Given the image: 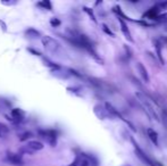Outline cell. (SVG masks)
I'll list each match as a JSON object with an SVG mask.
<instances>
[{"mask_svg": "<svg viewBox=\"0 0 167 166\" xmlns=\"http://www.w3.org/2000/svg\"><path fill=\"white\" fill-rule=\"evenodd\" d=\"M4 5H8V6H10V5H15L16 4V1H1Z\"/></svg>", "mask_w": 167, "mask_h": 166, "instance_id": "d6986e66", "label": "cell"}, {"mask_svg": "<svg viewBox=\"0 0 167 166\" xmlns=\"http://www.w3.org/2000/svg\"><path fill=\"white\" fill-rule=\"evenodd\" d=\"M1 137H4V136H2V133H1V131H0V138Z\"/></svg>", "mask_w": 167, "mask_h": 166, "instance_id": "cb8c5ba5", "label": "cell"}, {"mask_svg": "<svg viewBox=\"0 0 167 166\" xmlns=\"http://www.w3.org/2000/svg\"><path fill=\"white\" fill-rule=\"evenodd\" d=\"M25 36L30 38V39H38V38H40L41 36V33L39 32V31H36L35 29H27L25 31Z\"/></svg>", "mask_w": 167, "mask_h": 166, "instance_id": "8fae6325", "label": "cell"}, {"mask_svg": "<svg viewBox=\"0 0 167 166\" xmlns=\"http://www.w3.org/2000/svg\"><path fill=\"white\" fill-rule=\"evenodd\" d=\"M137 67H138L139 74H140V76H141V79L143 80L145 83H148V82H149V73L147 71V68H145L141 63H138Z\"/></svg>", "mask_w": 167, "mask_h": 166, "instance_id": "9c48e42d", "label": "cell"}, {"mask_svg": "<svg viewBox=\"0 0 167 166\" xmlns=\"http://www.w3.org/2000/svg\"><path fill=\"white\" fill-rule=\"evenodd\" d=\"M118 21H119V24H121V30H122V33L124 34L125 39H126L127 41H130V42H133V39H132L131 33H130V30H129L127 24L124 22L123 18H119Z\"/></svg>", "mask_w": 167, "mask_h": 166, "instance_id": "52a82bcc", "label": "cell"}, {"mask_svg": "<svg viewBox=\"0 0 167 166\" xmlns=\"http://www.w3.org/2000/svg\"><path fill=\"white\" fill-rule=\"evenodd\" d=\"M0 131H1L2 136H6V134H8V132H9V129H8L7 125H5V124L0 123Z\"/></svg>", "mask_w": 167, "mask_h": 166, "instance_id": "9a60e30c", "label": "cell"}, {"mask_svg": "<svg viewBox=\"0 0 167 166\" xmlns=\"http://www.w3.org/2000/svg\"><path fill=\"white\" fill-rule=\"evenodd\" d=\"M135 96H137L138 100L141 102L142 107L145 108V113L150 116L151 118H153L155 121H159L158 114H157V112H156V109H155V106H153L151 99H150V98H149L147 94H142V92H137V94H135Z\"/></svg>", "mask_w": 167, "mask_h": 166, "instance_id": "6da1fadb", "label": "cell"}, {"mask_svg": "<svg viewBox=\"0 0 167 166\" xmlns=\"http://www.w3.org/2000/svg\"><path fill=\"white\" fill-rule=\"evenodd\" d=\"M41 41H42V44L44 46V48L48 51H50V52L56 54V52H58L60 50V44L53 38H51V36H42L41 38Z\"/></svg>", "mask_w": 167, "mask_h": 166, "instance_id": "7a4b0ae2", "label": "cell"}, {"mask_svg": "<svg viewBox=\"0 0 167 166\" xmlns=\"http://www.w3.org/2000/svg\"><path fill=\"white\" fill-rule=\"evenodd\" d=\"M134 146H135V154H137V156H138V158L142 162V163H145L147 166H160L158 163H156V162H153V159L150 158L148 155H145V152L142 150V149H140L139 148V146L135 142H134Z\"/></svg>", "mask_w": 167, "mask_h": 166, "instance_id": "3957f363", "label": "cell"}, {"mask_svg": "<svg viewBox=\"0 0 167 166\" xmlns=\"http://www.w3.org/2000/svg\"><path fill=\"white\" fill-rule=\"evenodd\" d=\"M30 138H32V133L31 132H26V133H24L22 137L20 138V140L21 141H26V140H29Z\"/></svg>", "mask_w": 167, "mask_h": 166, "instance_id": "2e32d148", "label": "cell"}, {"mask_svg": "<svg viewBox=\"0 0 167 166\" xmlns=\"http://www.w3.org/2000/svg\"><path fill=\"white\" fill-rule=\"evenodd\" d=\"M12 116L14 118H16L17 121H21V120H23V117H24V113H23L21 109L15 108L12 110Z\"/></svg>", "mask_w": 167, "mask_h": 166, "instance_id": "7c38bea8", "label": "cell"}, {"mask_svg": "<svg viewBox=\"0 0 167 166\" xmlns=\"http://www.w3.org/2000/svg\"><path fill=\"white\" fill-rule=\"evenodd\" d=\"M39 133L41 134V137L44 138L51 146H55V144H57V133L55 132V131L52 130H47V131H42L40 130L39 131Z\"/></svg>", "mask_w": 167, "mask_h": 166, "instance_id": "277c9868", "label": "cell"}, {"mask_svg": "<svg viewBox=\"0 0 167 166\" xmlns=\"http://www.w3.org/2000/svg\"><path fill=\"white\" fill-rule=\"evenodd\" d=\"M27 50H30L31 52H33L35 56H41V54L39 52V51H36V50H33V49H27Z\"/></svg>", "mask_w": 167, "mask_h": 166, "instance_id": "44dd1931", "label": "cell"}, {"mask_svg": "<svg viewBox=\"0 0 167 166\" xmlns=\"http://www.w3.org/2000/svg\"><path fill=\"white\" fill-rule=\"evenodd\" d=\"M0 26H2V30H4L5 32L7 31V29H6V24H5V23L2 22V21H0Z\"/></svg>", "mask_w": 167, "mask_h": 166, "instance_id": "7402d4cb", "label": "cell"}, {"mask_svg": "<svg viewBox=\"0 0 167 166\" xmlns=\"http://www.w3.org/2000/svg\"><path fill=\"white\" fill-rule=\"evenodd\" d=\"M38 6H40V7H43L44 9H48V10H51V9H52L51 2H50V1H48V0H44V1L39 2V4H38Z\"/></svg>", "mask_w": 167, "mask_h": 166, "instance_id": "5bb4252c", "label": "cell"}, {"mask_svg": "<svg viewBox=\"0 0 167 166\" xmlns=\"http://www.w3.org/2000/svg\"><path fill=\"white\" fill-rule=\"evenodd\" d=\"M79 163H80V159H79V158H76V159H75V160H74V162H73L72 164L69 165V166H77V165H79Z\"/></svg>", "mask_w": 167, "mask_h": 166, "instance_id": "ffe728a7", "label": "cell"}, {"mask_svg": "<svg viewBox=\"0 0 167 166\" xmlns=\"http://www.w3.org/2000/svg\"><path fill=\"white\" fill-rule=\"evenodd\" d=\"M50 24L53 26V28H56V26H59L60 25V21H59L58 18H51V21H50Z\"/></svg>", "mask_w": 167, "mask_h": 166, "instance_id": "e0dca14e", "label": "cell"}, {"mask_svg": "<svg viewBox=\"0 0 167 166\" xmlns=\"http://www.w3.org/2000/svg\"><path fill=\"white\" fill-rule=\"evenodd\" d=\"M7 159L9 163H12L13 165L16 166H23L24 165V162L22 159V156L18 155V154H13V152H9L7 155Z\"/></svg>", "mask_w": 167, "mask_h": 166, "instance_id": "5b68a950", "label": "cell"}, {"mask_svg": "<svg viewBox=\"0 0 167 166\" xmlns=\"http://www.w3.org/2000/svg\"><path fill=\"white\" fill-rule=\"evenodd\" d=\"M26 147L29 148L30 150H32V152H38V150H42L43 149V144L42 142H40V141H35V140H32V141H27V144H26Z\"/></svg>", "mask_w": 167, "mask_h": 166, "instance_id": "ba28073f", "label": "cell"}, {"mask_svg": "<svg viewBox=\"0 0 167 166\" xmlns=\"http://www.w3.org/2000/svg\"><path fill=\"white\" fill-rule=\"evenodd\" d=\"M84 10H85V12H87V14L90 15V16H91V18H92V20H93V21H95V15H93V13H92V12H91V9H90V8H87V7H84Z\"/></svg>", "mask_w": 167, "mask_h": 166, "instance_id": "ac0fdd59", "label": "cell"}, {"mask_svg": "<svg viewBox=\"0 0 167 166\" xmlns=\"http://www.w3.org/2000/svg\"><path fill=\"white\" fill-rule=\"evenodd\" d=\"M90 165V163L87 162V160H83V162H81V166H89Z\"/></svg>", "mask_w": 167, "mask_h": 166, "instance_id": "603a6c76", "label": "cell"}, {"mask_svg": "<svg viewBox=\"0 0 167 166\" xmlns=\"http://www.w3.org/2000/svg\"><path fill=\"white\" fill-rule=\"evenodd\" d=\"M159 13V10L157 9L156 7L151 8V9H149L147 13H145V17H149V18H156L157 17V15Z\"/></svg>", "mask_w": 167, "mask_h": 166, "instance_id": "4fadbf2b", "label": "cell"}, {"mask_svg": "<svg viewBox=\"0 0 167 166\" xmlns=\"http://www.w3.org/2000/svg\"><path fill=\"white\" fill-rule=\"evenodd\" d=\"M95 114L100 120H105V118H110L111 116L108 114V112L106 110V108L103 107V106H101V105H97V106H95Z\"/></svg>", "mask_w": 167, "mask_h": 166, "instance_id": "8992f818", "label": "cell"}, {"mask_svg": "<svg viewBox=\"0 0 167 166\" xmlns=\"http://www.w3.org/2000/svg\"><path fill=\"white\" fill-rule=\"evenodd\" d=\"M147 133H148L149 139L151 140V142H153L155 146H158V134H157V132L155 130H153V129H148Z\"/></svg>", "mask_w": 167, "mask_h": 166, "instance_id": "30bf717a", "label": "cell"}]
</instances>
